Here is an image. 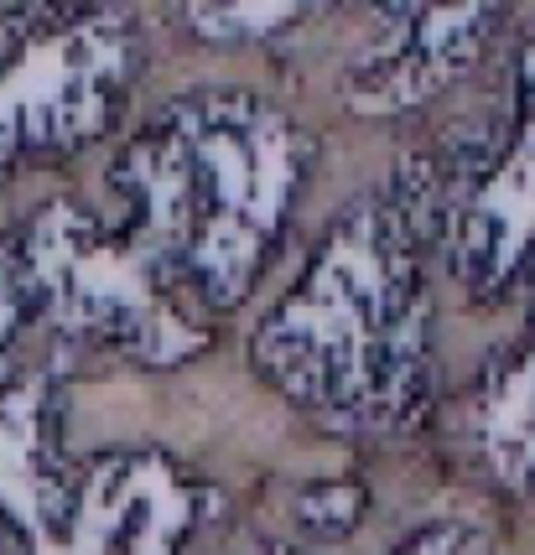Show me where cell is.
<instances>
[{"label": "cell", "instance_id": "obj_1", "mask_svg": "<svg viewBox=\"0 0 535 555\" xmlns=\"http://www.w3.org/2000/svg\"><path fill=\"white\" fill-rule=\"evenodd\" d=\"M136 244L167 275L229 301L260 270L296 188V141L260 104H182L130 156Z\"/></svg>", "mask_w": 535, "mask_h": 555}]
</instances>
